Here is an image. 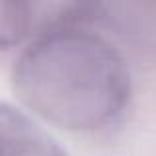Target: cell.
I'll list each match as a JSON object with an SVG mask.
<instances>
[{
    "label": "cell",
    "mask_w": 156,
    "mask_h": 156,
    "mask_svg": "<svg viewBox=\"0 0 156 156\" xmlns=\"http://www.w3.org/2000/svg\"><path fill=\"white\" fill-rule=\"evenodd\" d=\"M16 95L38 117L67 130H99L121 117L130 77L99 36L67 30L28 44L12 71Z\"/></svg>",
    "instance_id": "obj_1"
},
{
    "label": "cell",
    "mask_w": 156,
    "mask_h": 156,
    "mask_svg": "<svg viewBox=\"0 0 156 156\" xmlns=\"http://www.w3.org/2000/svg\"><path fill=\"white\" fill-rule=\"evenodd\" d=\"M136 51L156 55V0H101V16Z\"/></svg>",
    "instance_id": "obj_3"
},
{
    "label": "cell",
    "mask_w": 156,
    "mask_h": 156,
    "mask_svg": "<svg viewBox=\"0 0 156 156\" xmlns=\"http://www.w3.org/2000/svg\"><path fill=\"white\" fill-rule=\"evenodd\" d=\"M101 16V0H2L0 46L2 50L77 30Z\"/></svg>",
    "instance_id": "obj_2"
},
{
    "label": "cell",
    "mask_w": 156,
    "mask_h": 156,
    "mask_svg": "<svg viewBox=\"0 0 156 156\" xmlns=\"http://www.w3.org/2000/svg\"><path fill=\"white\" fill-rule=\"evenodd\" d=\"M0 156H65V152L30 117L8 103H2Z\"/></svg>",
    "instance_id": "obj_4"
}]
</instances>
